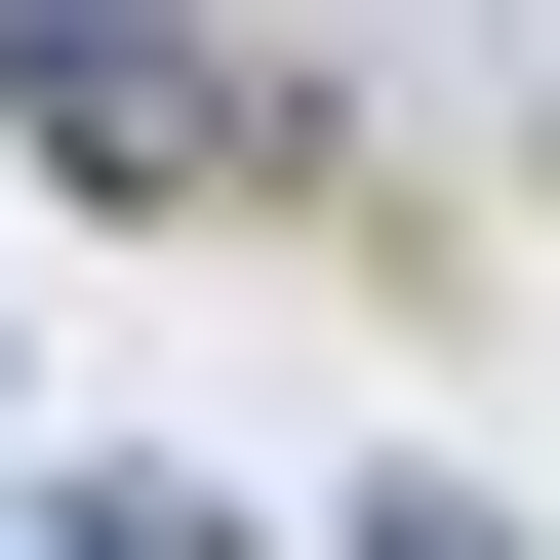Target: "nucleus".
<instances>
[{"label": "nucleus", "instance_id": "nucleus-2", "mask_svg": "<svg viewBox=\"0 0 560 560\" xmlns=\"http://www.w3.org/2000/svg\"><path fill=\"white\" fill-rule=\"evenodd\" d=\"M40 560H241V480H161V441H81V480H40Z\"/></svg>", "mask_w": 560, "mask_h": 560}, {"label": "nucleus", "instance_id": "nucleus-3", "mask_svg": "<svg viewBox=\"0 0 560 560\" xmlns=\"http://www.w3.org/2000/svg\"><path fill=\"white\" fill-rule=\"evenodd\" d=\"M320 560H521V521H480V480H361V521H320Z\"/></svg>", "mask_w": 560, "mask_h": 560}, {"label": "nucleus", "instance_id": "nucleus-1", "mask_svg": "<svg viewBox=\"0 0 560 560\" xmlns=\"http://www.w3.org/2000/svg\"><path fill=\"white\" fill-rule=\"evenodd\" d=\"M0 120L81 200H280L320 161V81H241V40H161V0H0Z\"/></svg>", "mask_w": 560, "mask_h": 560}]
</instances>
